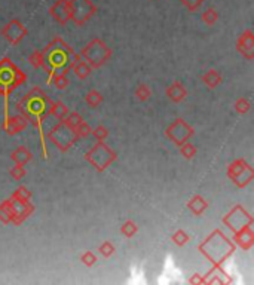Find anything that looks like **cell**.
Segmentation results:
<instances>
[{"instance_id": "d6986e66", "label": "cell", "mask_w": 254, "mask_h": 285, "mask_svg": "<svg viewBox=\"0 0 254 285\" xmlns=\"http://www.w3.org/2000/svg\"><path fill=\"white\" fill-rule=\"evenodd\" d=\"M165 92H166L168 100L173 101V103H182V101H185L186 97H187V89L185 88V85L182 82L171 84Z\"/></svg>"}, {"instance_id": "4dcf8cb0", "label": "cell", "mask_w": 254, "mask_h": 285, "mask_svg": "<svg viewBox=\"0 0 254 285\" xmlns=\"http://www.w3.org/2000/svg\"><path fill=\"white\" fill-rule=\"evenodd\" d=\"M134 95L139 98L140 101H147L152 97V91L146 84H140L139 87L134 91Z\"/></svg>"}, {"instance_id": "f35d334b", "label": "cell", "mask_w": 254, "mask_h": 285, "mask_svg": "<svg viewBox=\"0 0 254 285\" xmlns=\"http://www.w3.org/2000/svg\"><path fill=\"white\" fill-rule=\"evenodd\" d=\"M93 134L94 137H95V140L97 141H104L107 137H109V131H107V128H104L103 125H98L95 130H93Z\"/></svg>"}, {"instance_id": "5b68a950", "label": "cell", "mask_w": 254, "mask_h": 285, "mask_svg": "<svg viewBox=\"0 0 254 285\" xmlns=\"http://www.w3.org/2000/svg\"><path fill=\"white\" fill-rule=\"evenodd\" d=\"M34 211V205L30 200L11 196L0 203V221L5 224H23L25 219H28Z\"/></svg>"}, {"instance_id": "e0dca14e", "label": "cell", "mask_w": 254, "mask_h": 285, "mask_svg": "<svg viewBox=\"0 0 254 285\" xmlns=\"http://www.w3.org/2000/svg\"><path fill=\"white\" fill-rule=\"evenodd\" d=\"M233 239V243H236L238 247H241L244 251H248L251 250L254 245V232H253V226H247L238 232L233 233L232 236Z\"/></svg>"}, {"instance_id": "1f68e13d", "label": "cell", "mask_w": 254, "mask_h": 285, "mask_svg": "<svg viewBox=\"0 0 254 285\" xmlns=\"http://www.w3.org/2000/svg\"><path fill=\"white\" fill-rule=\"evenodd\" d=\"M180 153H182V156H183L185 159L190 160V159H193L195 154H196V147H195L192 143L186 141V143H183V144L180 146Z\"/></svg>"}, {"instance_id": "277c9868", "label": "cell", "mask_w": 254, "mask_h": 285, "mask_svg": "<svg viewBox=\"0 0 254 285\" xmlns=\"http://www.w3.org/2000/svg\"><path fill=\"white\" fill-rule=\"evenodd\" d=\"M25 82V74L20 67H17L8 57L0 60V95L5 98L3 113L8 117V100L12 91L21 87Z\"/></svg>"}, {"instance_id": "8d00e7d4", "label": "cell", "mask_w": 254, "mask_h": 285, "mask_svg": "<svg viewBox=\"0 0 254 285\" xmlns=\"http://www.w3.org/2000/svg\"><path fill=\"white\" fill-rule=\"evenodd\" d=\"M27 174V171H25V168H24V165H18V164H15V167L14 168H11L9 170V176L12 177L14 180H21L24 178Z\"/></svg>"}, {"instance_id": "9a60e30c", "label": "cell", "mask_w": 254, "mask_h": 285, "mask_svg": "<svg viewBox=\"0 0 254 285\" xmlns=\"http://www.w3.org/2000/svg\"><path fill=\"white\" fill-rule=\"evenodd\" d=\"M49 15L55 22H58L61 25H66L70 21V18H71L69 0H57L49 8Z\"/></svg>"}, {"instance_id": "f546056e", "label": "cell", "mask_w": 254, "mask_h": 285, "mask_svg": "<svg viewBox=\"0 0 254 285\" xmlns=\"http://www.w3.org/2000/svg\"><path fill=\"white\" fill-rule=\"evenodd\" d=\"M171 239H173V242H174L177 247H185L186 243L190 241V236L186 233L183 229H179V230H176V232L173 233Z\"/></svg>"}, {"instance_id": "ffe728a7", "label": "cell", "mask_w": 254, "mask_h": 285, "mask_svg": "<svg viewBox=\"0 0 254 285\" xmlns=\"http://www.w3.org/2000/svg\"><path fill=\"white\" fill-rule=\"evenodd\" d=\"M187 208L190 210L192 214L202 216L208 210V202L201 195H195V196L190 197V200L187 202Z\"/></svg>"}, {"instance_id": "836d02e7", "label": "cell", "mask_w": 254, "mask_h": 285, "mask_svg": "<svg viewBox=\"0 0 254 285\" xmlns=\"http://www.w3.org/2000/svg\"><path fill=\"white\" fill-rule=\"evenodd\" d=\"M98 251L103 257H112L113 253H115V245L112 242L104 241L100 247H98Z\"/></svg>"}, {"instance_id": "484cf974", "label": "cell", "mask_w": 254, "mask_h": 285, "mask_svg": "<svg viewBox=\"0 0 254 285\" xmlns=\"http://www.w3.org/2000/svg\"><path fill=\"white\" fill-rule=\"evenodd\" d=\"M85 103L90 106V107H93V109H97L101 103H103V95L98 92V91H90L87 95H85Z\"/></svg>"}, {"instance_id": "3957f363", "label": "cell", "mask_w": 254, "mask_h": 285, "mask_svg": "<svg viewBox=\"0 0 254 285\" xmlns=\"http://www.w3.org/2000/svg\"><path fill=\"white\" fill-rule=\"evenodd\" d=\"M199 251L213 266H222L235 253V243L222 230L216 229L199 245Z\"/></svg>"}, {"instance_id": "4fadbf2b", "label": "cell", "mask_w": 254, "mask_h": 285, "mask_svg": "<svg viewBox=\"0 0 254 285\" xmlns=\"http://www.w3.org/2000/svg\"><path fill=\"white\" fill-rule=\"evenodd\" d=\"M27 27L18 18H14L9 22L5 24V27L2 28V36L9 42L11 45L17 46L23 42L27 36Z\"/></svg>"}, {"instance_id": "d6a6232c", "label": "cell", "mask_w": 254, "mask_h": 285, "mask_svg": "<svg viewBox=\"0 0 254 285\" xmlns=\"http://www.w3.org/2000/svg\"><path fill=\"white\" fill-rule=\"evenodd\" d=\"M74 132H76V135H77L79 138H87V137L93 132V128H91L85 120H82V122L74 128Z\"/></svg>"}, {"instance_id": "60d3db41", "label": "cell", "mask_w": 254, "mask_h": 285, "mask_svg": "<svg viewBox=\"0 0 254 285\" xmlns=\"http://www.w3.org/2000/svg\"><path fill=\"white\" fill-rule=\"evenodd\" d=\"M12 196L20 197V199H25V200H30V199H31V192H30L25 186H20V187L12 193Z\"/></svg>"}, {"instance_id": "8992f818", "label": "cell", "mask_w": 254, "mask_h": 285, "mask_svg": "<svg viewBox=\"0 0 254 285\" xmlns=\"http://www.w3.org/2000/svg\"><path fill=\"white\" fill-rule=\"evenodd\" d=\"M80 57H83L93 68H100L112 58V49L100 37H94L90 44L82 48Z\"/></svg>"}, {"instance_id": "7a4b0ae2", "label": "cell", "mask_w": 254, "mask_h": 285, "mask_svg": "<svg viewBox=\"0 0 254 285\" xmlns=\"http://www.w3.org/2000/svg\"><path fill=\"white\" fill-rule=\"evenodd\" d=\"M42 51V68L48 73V84L57 73H69L73 64L80 60V55L73 51L60 36L54 37Z\"/></svg>"}, {"instance_id": "ab89813d", "label": "cell", "mask_w": 254, "mask_h": 285, "mask_svg": "<svg viewBox=\"0 0 254 285\" xmlns=\"http://www.w3.org/2000/svg\"><path fill=\"white\" fill-rule=\"evenodd\" d=\"M30 64L34 68H40L42 67V51H34L30 57H28Z\"/></svg>"}, {"instance_id": "f1b7e54d", "label": "cell", "mask_w": 254, "mask_h": 285, "mask_svg": "<svg viewBox=\"0 0 254 285\" xmlns=\"http://www.w3.org/2000/svg\"><path fill=\"white\" fill-rule=\"evenodd\" d=\"M233 109L236 110V113H239V114H245V113H248L250 109H251V103H250L248 98H245V97H239V98L235 101Z\"/></svg>"}, {"instance_id": "d4e9b609", "label": "cell", "mask_w": 254, "mask_h": 285, "mask_svg": "<svg viewBox=\"0 0 254 285\" xmlns=\"http://www.w3.org/2000/svg\"><path fill=\"white\" fill-rule=\"evenodd\" d=\"M137 232H139V227H137V224H136L133 220H126V221L122 224V227H120V233H122L125 238H128V239L134 238Z\"/></svg>"}, {"instance_id": "7402d4cb", "label": "cell", "mask_w": 254, "mask_h": 285, "mask_svg": "<svg viewBox=\"0 0 254 285\" xmlns=\"http://www.w3.org/2000/svg\"><path fill=\"white\" fill-rule=\"evenodd\" d=\"M202 82L207 88L214 89L223 82V79H222V74L217 70H208L202 74Z\"/></svg>"}, {"instance_id": "4316f807", "label": "cell", "mask_w": 254, "mask_h": 285, "mask_svg": "<svg viewBox=\"0 0 254 285\" xmlns=\"http://www.w3.org/2000/svg\"><path fill=\"white\" fill-rule=\"evenodd\" d=\"M54 82V87L57 89H66L70 85L69 77H67V73L61 71V73H57L52 76L51 79V84Z\"/></svg>"}, {"instance_id": "7c38bea8", "label": "cell", "mask_w": 254, "mask_h": 285, "mask_svg": "<svg viewBox=\"0 0 254 285\" xmlns=\"http://www.w3.org/2000/svg\"><path fill=\"white\" fill-rule=\"evenodd\" d=\"M165 134H166L168 140H170L173 144H176V146L180 147L183 143L189 141L190 137L195 135V130H193L186 120H183V119H176L173 124L168 125Z\"/></svg>"}, {"instance_id": "30bf717a", "label": "cell", "mask_w": 254, "mask_h": 285, "mask_svg": "<svg viewBox=\"0 0 254 285\" xmlns=\"http://www.w3.org/2000/svg\"><path fill=\"white\" fill-rule=\"evenodd\" d=\"M70 2V14L73 21L77 27L85 25L87 22L97 14V6L93 0H69Z\"/></svg>"}, {"instance_id": "ba28073f", "label": "cell", "mask_w": 254, "mask_h": 285, "mask_svg": "<svg viewBox=\"0 0 254 285\" xmlns=\"http://www.w3.org/2000/svg\"><path fill=\"white\" fill-rule=\"evenodd\" d=\"M48 138L63 153L67 152L70 147L79 140V137L76 135L74 130L71 127H69L64 120H60L54 128H51V131L48 132Z\"/></svg>"}, {"instance_id": "d590c367", "label": "cell", "mask_w": 254, "mask_h": 285, "mask_svg": "<svg viewBox=\"0 0 254 285\" xmlns=\"http://www.w3.org/2000/svg\"><path fill=\"white\" fill-rule=\"evenodd\" d=\"M80 262H82L83 266H87V267H93L94 264L97 263V256L94 254L93 251H85L80 256Z\"/></svg>"}, {"instance_id": "44dd1931", "label": "cell", "mask_w": 254, "mask_h": 285, "mask_svg": "<svg viewBox=\"0 0 254 285\" xmlns=\"http://www.w3.org/2000/svg\"><path fill=\"white\" fill-rule=\"evenodd\" d=\"M11 159H12L15 164L25 167V165L33 159V154H31V152H30L25 146H20V147H17V149L11 153Z\"/></svg>"}, {"instance_id": "8fae6325", "label": "cell", "mask_w": 254, "mask_h": 285, "mask_svg": "<svg viewBox=\"0 0 254 285\" xmlns=\"http://www.w3.org/2000/svg\"><path fill=\"white\" fill-rule=\"evenodd\" d=\"M223 223L235 233V232H238V230H241L247 226H253L254 220L242 205H235L231 211L223 217Z\"/></svg>"}, {"instance_id": "9c48e42d", "label": "cell", "mask_w": 254, "mask_h": 285, "mask_svg": "<svg viewBox=\"0 0 254 285\" xmlns=\"http://www.w3.org/2000/svg\"><path fill=\"white\" fill-rule=\"evenodd\" d=\"M228 177L236 187L248 186L254 178V170L245 159H235L228 168Z\"/></svg>"}, {"instance_id": "52a82bcc", "label": "cell", "mask_w": 254, "mask_h": 285, "mask_svg": "<svg viewBox=\"0 0 254 285\" xmlns=\"http://www.w3.org/2000/svg\"><path fill=\"white\" fill-rule=\"evenodd\" d=\"M85 159L98 173H103L117 159V153L112 147H109L104 141H97V144H94L93 147L85 153Z\"/></svg>"}, {"instance_id": "74e56055", "label": "cell", "mask_w": 254, "mask_h": 285, "mask_svg": "<svg viewBox=\"0 0 254 285\" xmlns=\"http://www.w3.org/2000/svg\"><path fill=\"white\" fill-rule=\"evenodd\" d=\"M180 2L189 12H196L204 3V0H180Z\"/></svg>"}, {"instance_id": "cb8c5ba5", "label": "cell", "mask_w": 254, "mask_h": 285, "mask_svg": "<svg viewBox=\"0 0 254 285\" xmlns=\"http://www.w3.org/2000/svg\"><path fill=\"white\" fill-rule=\"evenodd\" d=\"M69 113V107H67L63 101H55V103H52L51 110H49V114H52L58 122H60V120H64Z\"/></svg>"}, {"instance_id": "ac0fdd59", "label": "cell", "mask_w": 254, "mask_h": 285, "mask_svg": "<svg viewBox=\"0 0 254 285\" xmlns=\"http://www.w3.org/2000/svg\"><path fill=\"white\" fill-rule=\"evenodd\" d=\"M205 284H231V278L228 276V273L223 270L222 266H214L207 276H204Z\"/></svg>"}, {"instance_id": "e575fe53", "label": "cell", "mask_w": 254, "mask_h": 285, "mask_svg": "<svg viewBox=\"0 0 254 285\" xmlns=\"http://www.w3.org/2000/svg\"><path fill=\"white\" fill-rule=\"evenodd\" d=\"M83 120V117L77 113V111H73V113H69L67 116H66V119H64V122L69 125V127H71L73 130L80 124Z\"/></svg>"}, {"instance_id": "603a6c76", "label": "cell", "mask_w": 254, "mask_h": 285, "mask_svg": "<svg viewBox=\"0 0 254 285\" xmlns=\"http://www.w3.org/2000/svg\"><path fill=\"white\" fill-rule=\"evenodd\" d=\"M71 70H73V73H74V76L77 77V79H80V80H83V79H87V77H90V74L93 73V67L90 66L87 61H82V60H79V61H76L73 67H71Z\"/></svg>"}, {"instance_id": "b9f144b4", "label": "cell", "mask_w": 254, "mask_h": 285, "mask_svg": "<svg viewBox=\"0 0 254 285\" xmlns=\"http://www.w3.org/2000/svg\"><path fill=\"white\" fill-rule=\"evenodd\" d=\"M189 284H205V279H204V276L202 275H199V273H195L190 279H189Z\"/></svg>"}, {"instance_id": "83f0119b", "label": "cell", "mask_w": 254, "mask_h": 285, "mask_svg": "<svg viewBox=\"0 0 254 285\" xmlns=\"http://www.w3.org/2000/svg\"><path fill=\"white\" fill-rule=\"evenodd\" d=\"M201 20L204 24H207V25H214L216 22L219 21V12L214 9V8H208L205 9L204 12H202V15H201Z\"/></svg>"}, {"instance_id": "5bb4252c", "label": "cell", "mask_w": 254, "mask_h": 285, "mask_svg": "<svg viewBox=\"0 0 254 285\" xmlns=\"http://www.w3.org/2000/svg\"><path fill=\"white\" fill-rule=\"evenodd\" d=\"M236 49L238 52L247 60V61H253L254 60V33L247 28L245 31H242V34L238 37L236 40Z\"/></svg>"}, {"instance_id": "6da1fadb", "label": "cell", "mask_w": 254, "mask_h": 285, "mask_svg": "<svg viewBox=\"0 0 254 285\" xmlns=\"http://www.w3.org/2000/svg\"><path fill=\"white\" fill-rule=\"evenodd\" d=\"M51 106H52V100L48 97L47 92L40 88H33L31 91H28L15 106L18 113L23 114L27 120H30L39 131L45 159L48 157V150L47 143H45V134H44V122L49 116Z\"/></svg>"}, {"instance_id": "2e32d148", "label": "cell", "mask_w": 254, "mask_h": 285, "mask_svg": "<svg viewBox=\"0 0 254 285\" xmlns=\"http://www.w3.org/2000/svg\"><path fill=\"white\" fill-rule=\"evenodd\" d=\"M27 124L28 120L24 117L23 114H15V116H8L5 117L3 120V131L6 132L8 135H15V134H20L27 128Z\"/></svg>"}]
</instances>
